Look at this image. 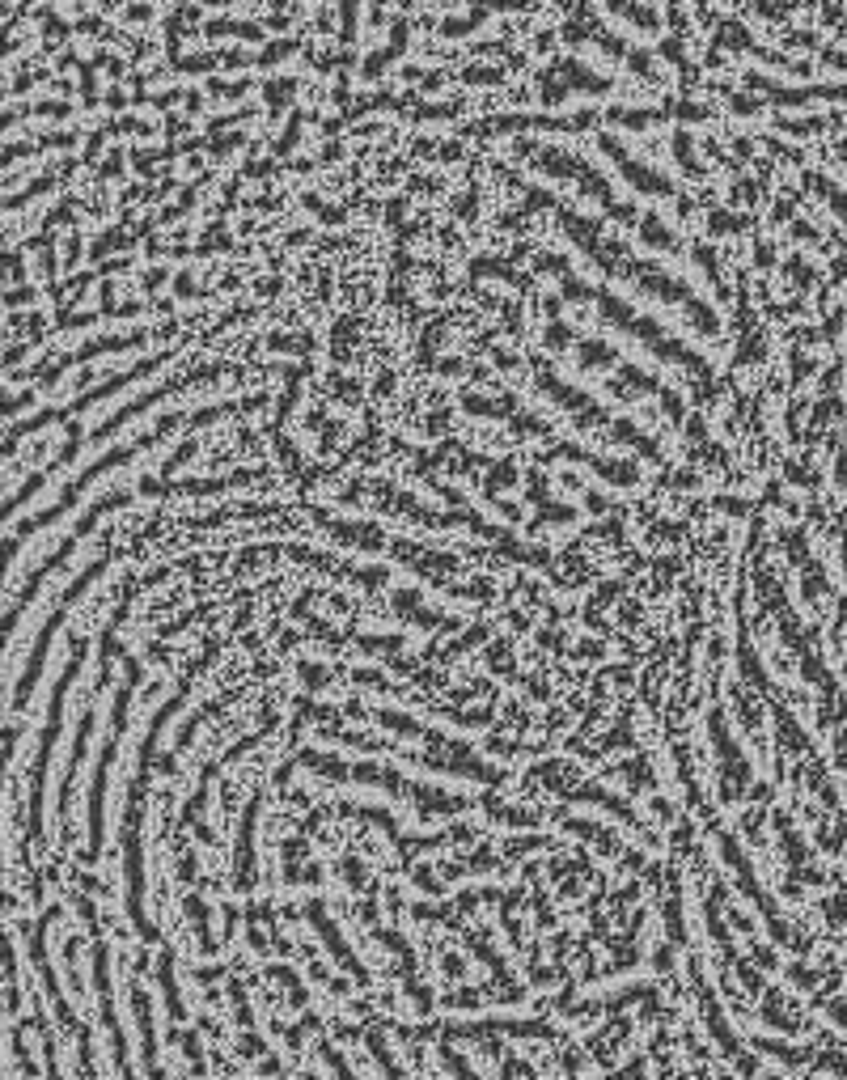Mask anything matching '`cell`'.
<instances>
[{
    "label": "cell",
    "mask_w": 847,
    "mask_h": 1080,
    "mask_svg": "<svg viewBox=\"0 0 847 1080\" xmlns=\"http://www.w3.org/2000/svg\"><path fill=\"white\" fill-rule=\"evenodd\" d=\"M310 924L318 928V936L322 941H327V949L335 953V962H339V970H356V958H352V949L344 945V936H339V928L331 924V915L322 911L318 903H310Z\"/></svg>",
    "instance_id": "6da1fadb"
},
{
    "label": "cell",
    "mask_w": 847,
    "mask_h": 1080,
    "mask_svg": "<svg viewBox=\"0 0 847 1080\" xmlns=\"http://www.w3.org/2000/svg\"><path fill=\"white\" fill-rule=\"evenodd\" d=\"M161 992H166V1004H170V1013L174 1017H183V1000H178V987H174V975H170V958H161Z\"/></svg>",
    "instance_id": "7a4b0ae2"
},
{
    "label": "cell",
    "mask_w": 847,
    "mask_h": 1080,
    "mask_svg": "<svg viewBox=\"0 0 847 1080\" xmlns=\"http://www.w3.org/2000/svg\"><path fill=\"white\" fill-rule=\"evenodd\" d=\"M373 1055H377V1059H382V1068H386V1076H394V1080H407V1076L399 1072V1064H394V1059H390V1051L382 1047V1038H377V1034H373Z\"/></svg>",
    "instance_id": "3957f363"
}]
</instances>
